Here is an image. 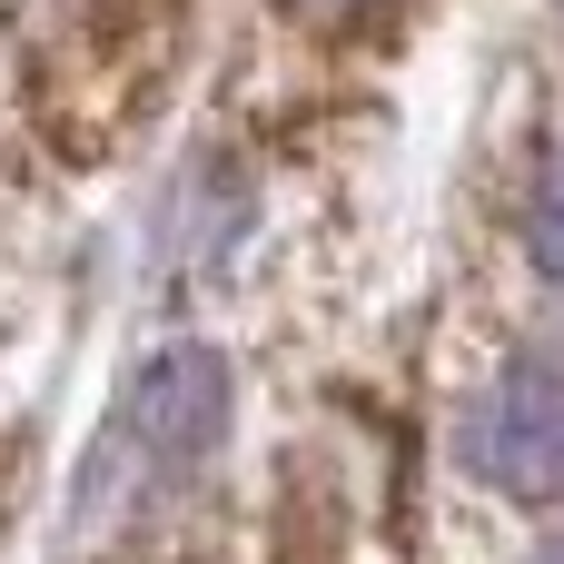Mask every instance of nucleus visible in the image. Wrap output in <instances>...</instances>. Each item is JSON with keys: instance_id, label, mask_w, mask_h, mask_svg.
Segmentation results:
<instances>
[{"instance_id": "f257e3e1", "label": "nucleus", "mask_w": 564, "mask_h": 564, "mask_svg": "<svg viewBox=\"0 0 564 564\" xmlns=\"http://www.w3.org/2000/svg\"><path fill=\"white\" fill-rule=\"evenodd\" d=\"M218 436H228V367L208 347H159L119 387V406L79 466V535H129V525L169 516L208 476Z\"/></svg>"}, {"instance_id": "f03ea898", "label": "nucleus", "mask_w": 564, "mask_h": 564, "mask_svg": "<svg viewBox=\"0 0 564 564\" xmlns=\"http://www.w3.org/2000/svg\"><path fill=\"white\" fill-rule=\"evenodd\" d=\"M476 486L516 496V506H555L564 496V347H535L516 357L456 426Z\"/></svg>"}, {"instance_id": "7ed1b4c3", "label": "nucleus", "mask_w": 564, "mask_h": 564, "mask_svg": "<svg viewBox=\"0 0 564 564\" xmlns=\"http://www.w3.org/2000/svg\"><path fill=\"white\" fill-rule=\"evenodd\" d=\"M525 248H535V268L564 288V149L545 159V178H535V208H525Z\"/></svg>"}, {"instance_id": "20e7f679", "label": "nucleus", "mask_w": 564, "mask_h": 564, "mask_svg": "<svg viewBox=\"0 0 564 564\" xmlns=\"http://www.w3.org/2000/svg\"><path fill=\"white\" fill-rule=\"evenodd\" d=\"M297 20H357V10H377V0H288Z\"/></svg>"}, {"instance_id": "39448f33", "label": "nucleus", "mask_w": 564, "mask_h": 564, "mask_svg": "<svg viewBox=\"0 0 564 564\" xmlns=\"http://www.w3.org/2000/svg\"><path fill=\"white\" fill-rule=\"evenodd\" d=\"M545 564H564V545H555V555H545Z\"/></svg>"}]
</instances>
